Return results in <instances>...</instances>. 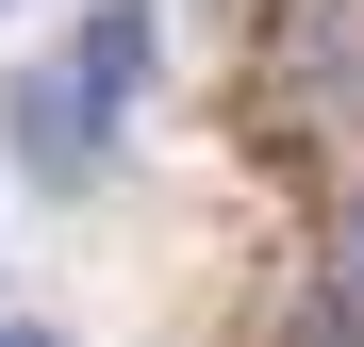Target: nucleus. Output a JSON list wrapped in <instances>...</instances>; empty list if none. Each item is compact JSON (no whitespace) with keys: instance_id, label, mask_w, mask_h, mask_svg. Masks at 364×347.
<instances>
[{"instance_id":"1","label":"nucleus","mask_w":364,"mask_h":347,"mask_svg":"<svg viewBox=\"0 0 364 347\" xmlns=\"http://www.w3.org/2000/svg\"><path fill=\"white\" fill-rule=\"evenodd\" d=\"M149 50H166V17H149V0H100V17L67 33V99L100 116V133L133 116V83H149Z\"/></svg>"},{"instance_id":"2","label":"nucleus","mask_w":364,"mask_h":347,"mask_svg":"<svg viewBox=\"0 0 364 347\" xmlns=\"http://www.w3.org/2000/svg\"><path fill=\"white\" fill-rule=\"evenodd\" d=\"M298 347H364V199H331V248H315V298H298Z\"/></svg>"},{"instance_id":"3","label":"nucleus","mask_w":364,"mask_h":347,"mask_svg":"<svg viewBox=\"0 0 364 347\" xmlns=\"http://www.w3.org/2000/svg\"><path fill=\"white\" fill-rule=\"evenodd\" d=\"M0 347H50V331H0Z\"/></svg>"}]
</instances>
